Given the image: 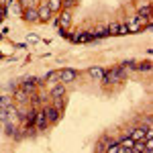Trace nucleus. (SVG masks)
Segmentation results:
<instances>
[{"mask_svg":"<svg viewBox=\"0 0 153 153\" xmlns=\"http://www.w3.org/2000/svg\"><path fill=\"white\" fill-rule=\"evenodd\" d=\"M47 117H45V110H39V112H35V127L39 131H43L45 127H47Z\"/></svg>","mask_w":153,"mask_h":153,"instance_id":"f03ea898","label":"nucleus"},{"mask_svg":"<svg viewBox=\"0 0 153 153\" xmlns=\"http://www.w3.org/2000/svg\"><path fill=\"white\" fill-rule=\"evenodd\" d=\"M49 94L53 96V98H63V94H65V88H63V84H55V86L49 90Z\"/></svg>","mask_w":153,"mask_h":153,"instance_id":"0eeeda50","label":"nucleus"},{"mask_svg":"<svg viewBox=\"0 0 153 153\" xmlns=\"http://www.w3.org/2000/svg\"><path fill=\"white\" fill-rule=\"evenodd\" d=\"M92 39H94V35H92V33H82V35H76V39H74V41L86 43V41H92Z\"/></svg>","mask_w":153,"mask_h":153,"instance_id":"f8f14e48","label":"nucleus"},{"mask_svg":"<svg viewBox=\"0 0 153 153\" xmlns=\"http://www.w3.org/2000/svg\"><path fill=\"white\" fill-rule=\"evenodd\" d=\"M25 21H27V23H35V21H39V16H37V6L35 8H25Z\"/></svg>","mask_w":153,"mask_h":153,"instance_id":"423d86ee","label":"nucleus"},{"mask_svg":"<svg viewBox=\"0 0 153 153\" xmlns=\"http://www.w3.org/2000/svg\"><path fill=\"white\" fill-rule=\"evenodd\" d=\"M21 6H23V8H35L37 0H21Z\"/></svg>","mask_w":153,"mask_h":153,"instance_id":"2eb2a0df","label":"nucleus"},{"mask_svg":"<svg viewBox=\"0 0 153 153\" xmlns=\"http://www.w3.org/2000/svg\"><path fill=\"white\" fill-rule=\"evenodd\" d=\"M145 129H147V127H145ZM145 129H143V127H141V129H135V131H133V133L129 135V137L133 139V141H139V139H145Z\"/></svg>","mask_w":153,"mask_h":153,"instance_id":"1a4fd4ad","label":"nucleus"},{"mask_svg":"<svg viewBox=\"0 0 153 153\" xmlns=\"http://www.w3.org/2000/svg\"><path fill=\"white\" fill-rule=\"evenodd\" d=\"M108 145H110V139H104V141L98 145V151H106V147H108Z\"/></svg>","mask_w":153,"mask_h":153,"instance_id":"a211bd4d","label":"nucleus"},{"mask_svg":"<svg viewBox=\"0 0 153 153\" xmlns=\"http://www.w3.org/2000/svg\"><path fill=\"white\" fill-rule=\"evenodd\" d=\"M51 14H53V12L49 10L47 4H43V6H37V16H39V21H47V19H51Z\"/></svg>","mask_w":153,"mask_h":153,"instance_id":"39448f33","label":"nucleus"},{"mask_svg":"<svg viewBox=\"0 0 153 153\" xmlns=\"http://www.w3.org/2000/svg\"><path fill=\"white\" fill-rule=\"evenodd\" d=\"M76 76H78V71L71 70V68L59 71V80H61V82H74V80H76Z\"/></svg>","mask_w":153,"mask_h":153,"instance_id":"7ed1b4c3","label":"nucleus"},{"mask_svg":"<svg viewBox=\"0 0 153 153\" xmlns=\"http://www.w3.org/2000/svg\"><path fill=\"white\" fill-rule=\"evenodd\" d=\"M43 110H45V117H47L49 123H57L59 120V110L55 108V106H45Z\"/></svg>","mask_w":153,"mask_h":153,"instance_id":"20e7f679","label":"nucleus"},{"mask_svg":"<svg viewBox=\"0 0 153 153\" xmlns=\"http://www.w3.org/2000/svg\"><path fill=\"white\" fill-rule=\"evenodd\" d=\"M61 4H63V0H49V2H47V6H49V10H51V12L61 10Z\"/></svg>","mask_w":153,"mask_h":153,"instance_id":"9d476101","label":"nucleus"},{"mask_svg":"<svg viewBox=\"0 0 153 153\" xmlns=\"http://www.w3.org/2000/svg\"><path fill=\"white\" fill-rule=\"evenodd\" d=\"M53 80H59V71H51L45 76V82H53Z\"/></svg>","mask_w":153,"mask_h":153,"instance_id":"f3484780","label":"nucleus"},{"mask_svg":"<svg viewBox=\"0 0 153 153\" xmlns=\"http://www.w3.org/2000/svg\"><path fill=\"white\" fill-rule=\"evenodd\" d=\"M70 23H71V10L65 8V10L61 12V16H59V25H61V27H68Z\"/></svg>","mask_w":153,"mask_h":153,"instance_id":"6e6552de","label":"nucleus"},{"mask_svg":"<svg viewBox=\"0 0 153 153\" xmlns=\"http://www.w3.org/2000/svg\"><path fill=\"white\" fill-rule=\"evenodd\" d=\"M12 104V96L10 94H2L0 96V108H8Z\"/></svg>","mask_w":153,"mask_h":153,"instance_id":"9b49d317","label":"nucleus"},{"mask_svg":"<svg viewBox=\"0 0 153 153\" xmlns=\"http://www.w3.org/2000/svg\"><path fill=\"white\" fill-rule=\"evenodd\" d=\"M133 143H135V141H133L131 137H129V139H127V137H123V139L118 141V145H120V147H125V149H131V147H133Z\"/></svg>","mask_w":153,"mask_h":153,"instance_id":"4468645a","label":"nucleus"},{"mask_svg":"<svg viewBox=\"0 0 153 153\" xmlns=\"http://www.w3.org/2000/svg\"><path fill=\"white\" fill-rule=\"evenodd\" d=\"M53 106H55L57 110H61V106H63V98H53Z\"/></svg>","mask_w":153,"mask_h":153,"instance_id":"6ab92c4d","label":"nucleus"},{"mask_svg":"<svg viewBox=\"0 0 153 153\" xmlns=\"http://www.w3.org/2000/svg\"><path fill=\"white\" fill-rule=\"evenodd\" d=\"M90 76H92V78H96V80H102L104 70H102V68H92V70H90Z\"/></svg>","mask_w":153,"mask_h":153,"instance_id":"ddd939ff","label":"nucleus"},{"mask_svg":"<svg viewBox=\"0 0 153 153\" xmlns=\"http://www.w3.org/2000/svg\"><path fill=\"white\" fill-rule=\"evenodd\" d=\"M125 78H127V70L125 68H114L110 71H104V76H102L104 84H118V82H123Z\"/></svg>","mask_w":153,"mask_h":153,"instance_id":"f257e3e1","label":"nucleus"},{"mask_svg":"<svg viewBox=\"0 0 153 153\" xmlns=\"http://www.w3.org/2000/svg\"><path fill=\"white\" fill-rule=\"evenodd\" d=\"M149 12H151V4H145V6L139 8V14L141 16H149Z\"/></svg>","mask_w":153,"mask_h":153,"instance_id":"dca6fc26","label":"nucleus"}]
</instances>
